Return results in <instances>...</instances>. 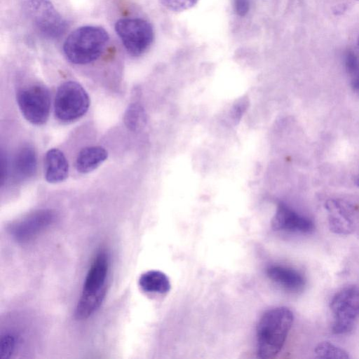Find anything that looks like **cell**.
I'll list each match as a JSON object with an SVG mask.
<instances>
[{
    "label": "cell",
    "mask_w": 359,
    "mask_h": 359,
    "mask_svg": "<svg viewBox=\"0 0 359 359\" xmlns=\"http://www.w3.org/2000/svg\"><path fill=\"white\" fill-rule=\"evenodd\" d=\"M294 321L292 311L285 306L266 311L257 326V355L264 359L276 357L283 348Z\"/></svg>",
    "instance_id": "1"
},
{
    "label": "cell",
    "mask_w": 359,
    "mask_h": 359,
    "mask_svg": "<svg viewBox=\"0 0 359 359\" xmlns=\"http://www.w3.org/2000/svg\"><path fill=\"white\" fill-rule=\"evenodd\" d=\"M109 40V34L102 27L83 26L77 28L67 36L63 50L71 62L88 64L101 55Z\"/></svg>",
    "instance_id": "2"
},
{
    "label": "cell",
    "mask_w": 359,
    "mask_h": 359,
    "mask_svg": "<svg viewBox=\"0 0 359 359\" xmlns=\"http://www.w3.org/2000/svg\"><path fill=\"white\" fill-rule=\"evenodd\" d=\"M22 9L25 16L44 37L57 39L65 32V20L49 0H27Z\"/></svg>",
    "instance_id": "3"
},
{
    "label": "cell",
    "mask_w": 359,
    "mask_h": 359,
    "mask_svg": "<svg viewBox=\"0 0 359 359\" xmlns=\"http://www.w3.org/2000/svg\"><path fill=\"white\" fill-rule=\"evenodd\" d=\"M90 99L77 82L68 81L57 88L54 101L55 115L62 122H72L83 116L88 109Z\"/></svg>",
    "instance_id": "4"
},
{
    "label": "cell",
    "mask_w": 359,
    "mask_h": 359,
    "mask_svg": "<svg viewBox=\"0 0 359 359\" xmlns=\"http://www.w3.org/2000/svg\"><path fill=\"white\" fill-rule=\"evenodd\" d=\"M109 266V257L100 251L94 258L83 283L79 302L88 310H96L107 294V279Z\"/></svg>",
    "instance_id": "5"
},
{
    "label": "cell",
    "mask_w": 359,
    "mask_h": 359,
    "mask_svg": "<svg viewBox=\"0 0 359 359\" xmlns=\"http://www.w3.org/2000/svg\"><path fill=\"white\" fill-rule=\"evenodd\" d=\"M330 307L333 316L332 332L343 334L351 332L359 316V287L341 289L332 297Z\"/></svg>",
    "instance_id": "6"
},
{
    "label": "cell",
    "mask_w": 359,
    "mask_h": 359,
    "mask_svg": "<svg viewBox=\"0 0 359 359\" xmlns=\"http://www.w3.org/2000/svg\"><path fill=\"white\" fill-rule=\"evenodd\" d=\"M20 110L27 121L40 126L48 120L50 96L46 87L34 84L20 89L17 94Z\"/></svg>",
    "instance_id": "7"
},
{
    "label": "cell",
    "mask_w": 359,
    "mask_h": 359,
    "mask_svg": "<svg viewBox=\"0 0 359 359\" xmlns=\"http://www.w3.org/2000/svg\"><path fill=\"white\" fill-rule=\"evenodd\" d=\"M115 31L128 52L134 56L144 53L151 44V25L140 18H121L115 24Z\"/></svg>",
    "instance_id": "8"
},
{
    "label": "cell",
    "mask_w": 359,
    "mask_h": 359,
    "mask_svg": "<svg viewBox=\"0 0 359 359\" xmlns=\"http://www.w3.org/2000/svg\"><path fill=\"white\" fill-rule=\"evenodd\" d=\"M55 219L50 210H39L29 214L10 226L12 237L19 243H27L48 227Z\"/></svg>",
    "instance_id": "9"
},
{
    "label": "cell",
    "mask_w": 359,
    "mask_h": 359,
    "mask_svg": "<svg viewBox=\"0 0 359 359\" xmlns=\"http://www.w3.org/2000/svg\"><path fill=\"white\" fill-rule=\"evenodd\" d=\"M271 226L276 231L308 233L313 231L314 223L285 203H280L272 219Z\"/></svg>",
    "instance_id": "10"
},
{
    "label": "cell",
    "mask_w": 359,
    "mask_h": 359,
    "mask_svg": "<svg viewBox=\"0 0 359 359\" xmlns=\"http://www.w3.org/2000/svg\"><path fill=\"white\" fill-rule=\"evenodd\" d=\"M267 276L274 283L291 292L304 290L306 280L298 271L281 265H271L266 269Z\"/></svg>",
    "instance_id": "11"
},
{
    "label": "cell",
    "mask_w": 359,
    "mask_h": 359,
    "mask_svg": "<svg viewBox=\"0 0 359 359\" xmlns=\"http://www.w3.org/2000/svg\"><path fill=\"white\" fill-rule=\"evenodd\" d=\"M69 174V164L64 154L58 149L48 150L45 157V177L50 183L64 181Z\"/></svg>",
    "instance_id": "12"
},
{
    "label": "cell",
    "mask_w": 359,
    "mask_h": 359,
    "mask_svg": "<svg viewBox=\"0 0 359 359\" xmlns=\"http://www.w3.org/2000/svg\"><path fill=\"white\" fill-rule=\"evenodd\" d=\"M37 158L35 150L29 146L20 148L15 155L13 162V175L18 181L32 177L36 170Z\"/></svg>",
    "instance_id": "13"
},
{
    "label": "cell",
    "mask_w": 359,
    "mask_h": 359,
    "mask_svg": "<svg viewBox=\"0 0 359 359\" xmlns=\"http://www.w3.org/2000/svg\"><path fill=\"white\" fill-rule=\"evenodd\" d=\"M107 151L100 146L87 147L81 149L76 159L78 172L88 173L96 169L107 158Z\"/></svg>",
    "instance_id": "14"
},
{
    "label": "cell",
    "mask_w": 359,
    "mask_h": 359,
    "mask_svg": "<svg viewBox=\"0 0 359 359\" xmlns=\"http://www.w3.org/2000/svg\"><path fill=\"white\" fill-rule=\"evenodd\" d=\"M140 288L145 292L165 294L170 290L168 277L160 271L151 270L142 273L138 280Z\"/></svg>",
    "instance_id": "15"
},
{
    "label": "cell",
    "mask_w": 359,
    "mask_h": 359,
    "mask_svg": "<svg viewBox=\"0 0 359 359\" xmlns=\"http://www.w3.org/2000/svg\"><path fill=\"white\" fill-rule=\"evenodd\" d=\"M330 229L336 233L346 234L353 229V222L347 211L337 202L332 201L327 207Z\"/></svg>",
    "instance_id": "16"
},
{
    "label": "cell",
    "mask_w": 359,
    "mask_h": 359,
    "mask_svg": "<svg viewBox=\"0 0 359 359\" xmlns=\"http://www.w3.org/2000/svg\"><path fill=\"white\" fill-rule=\"evenodd\" d=\"M344 66L353 90L359 95V55L351 50L344 57Z\"/></svg>",
    "instance_id": "17"
},
{
    "label": "cell",
    "mask_w": 359,
    "mask_h": 359,
    "mask_svg": "<svg viewBox=\"0 0 359 359\" xmlns=\"http://www.w3.org/2000/svg\"><path fill=\"white\" fill-rule=\"evenodd\" d=\"M315 354L318 358H348V353L343 348L330 343L323 341L315 348Z\"/></svg>",
    "instance_id": "18"
},
{
    "label": "cell",
    "mask_w": 359,
    "mask_h": 359,
    "mask_svg": "<svg viewBox=\"0 0 359 359\" xmlns=\"http://www.w3.org/2000/svg\"><path fill=\"white\" fill-rule=\"evenodd\" d=\"M126 126L131 130H137L144 121V113L138 104H131L124 114Z\"/></svg>",
    "instance_id": "19"
},
{
    "label": "cell",
    "mask_w": 359,
    "mask_h": 359,
    "mask_svg": "<svg viewBox=\"0 0 359 359\" xmlns=\"http://www.w3.org/2000/svg\"><path fill=\"white\" fill-rule=\"evenodd\" d=\"M16 344L17 339L13 334L7 332L2 334L0 340L1 358H10L15 352Z\"/></svg>",
    "instance_id": "20"
},
{
    "label": "cell",
    "mask_w": 359,
    "mask_h": 359,
    "mask_svg": "<svg viewBox=\"0 0 359 359\" xmlns=\"http://www.w3.org/2000/svg\"><path fill=\"white\" fill-rule=\"evenodd\" d=\"M170 10L175 11H184L194 6L197 0H161Z\"/></svg>",
    "instance_id": "21"
},
{
    "label": "cell",
    "mask_w": 359,
    "mask_h": 359,
    "mask_svg": "<svg viewBox=\"0 0 359 359\" xmlns=\"http://www.w3.org/2000/svg\"><path fill=\"white\" fill-rule=\"evenodd\" d=\"M235 9L236 13L244 16L249 10V0H234Z\"/></svg>",
    "instance_id": "22"
},
{
    "label": "cell",
    "mask_w": 359,
    "mask_h": 359,
    "mask_svg": "<svg viewBox=\"0 0 359 359\" xmlns=\"http://www.w3.org/2000/svg\"><path fill=\"white\" fill-rule=\"evenodd\" d=\"M1 182L3 185L7 178L8 175V162L6 158L4 156V153H1Z\"/></svg>",
    "instance_id": "23"
},
{
    "label": "cell",
    "mask_w": 359,
    "mask_h": 359,
    "mask_svg": "<svg viewBox=\"0 0 359 359\" xmlns=\"http://www.w3.org/2000/svg\"><path fill=\"white\" fill-rule=\"evenodd\" d=\"M354 182L355 185L359 187V171L355 177Z\"/></svg>",
    "instance_id": "24"
},
{
    "label": "cell",
    "mask_w": 359,
    "mask_h": 359,
    "mask_svg": "<svg viewBox=\"0 0 359 359\" xmlns=\"http://www.w3.org/2000/svg\"><path fill=\"white\" fill-rule=\"evenodd\" d=\"M358 46H359V37H358Z\"/></svg>",
    "instance_id": "25"
}]
</instances>
